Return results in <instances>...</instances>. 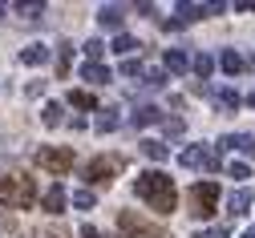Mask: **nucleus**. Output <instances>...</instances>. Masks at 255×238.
I'll return each instance as SVG.
<instances>
[{
    "label": "nucleus",
    "mask_w": 255,
    "mask_h": 238,
    "mask_svg": "<svg viewBox=\"0 0 255 238\" xmlns=\"http://www.w3.org/2000/svg\"><path fill=\"white\" fill-rule=\"evenodd\" d=\"M142 85H146V89H162V85H166V69H146V73H142Z\"/></svg>",
    "instance_id": "27"
},
{
    "label": "nucleus",
    "mask_w": 255,
    "mask_h": 238,
    "mask_svg": "<svg viewBox=\"0 0 255 238\" xmlns=\"http://www.w3.org/2000/svg\"><path fill=\"white\" fill-rule=\"evenodd\" d=\"M37 165L53 178H65L73 169V146H41L37 150Z\"/></svg>",
    "instance_id": "3"
},
{
    "label": "nucleus",
    "mask_w": 255,
    "mask_h": 238,
    "mask_svg": "<svg viewBox=\"0 0 255 238\" xmlns=\"http://www.w3.org/2000/svg\"><path fill=\"white\" fill-rule=\"evenodd\" d=\"M69 202H73L77 210H93V202H98V198H93V190H73Z\"/></svg>",
    "instance_id": "26"
},
{
    "label": "nucleus",
    "mask_w": 255,
    "mask_h": 238,
    "mask_svg": "<svg viewBox=\"0 0 255 238\" xmlns=\"http://www.w3.org/2000/svg\"><path fill=\"white\" fill-rule=\"evenodd\" d=\"M69 73V45H61V77Z\"/></svg>",
    "instance_id": "33"
},
{
    "label": "nucleus",
    "mask_w": 255,
    "mask_h": 238,
    "mask_svg": "<svg viewBox=\"0 0 255 238\" xmlns=\"http://www.w3.org/2000/svg\"><path fill=\"white\" fill-rule=\"evenodd\" d=\"M98 24H102V28H110L114 37H118L122 24H126V8H122V4H102V8H98Z\"/></svg>",
    "instance_id": "10"
},
{
    "label": "nucleus",
    "mask_w": 255,
    "mask_h": 238,
    "mask_svg": "<svg viewBox=\"0 0 255 238\" xmlns=\"http://www.w3.org/2000/svg\"><path fill=\"white\" fill-rule=\"evenodd\" d=\"M162 65H166V73H174V77H178V73H186V69H190V57H186L182 49H166Z\"/></svg>",
    "instance_id": "17"
},
{
    "label": "nucleus",
    "mask_w": 255,
    "mask_h": 238,
    "mask_svg": "<svg viewBox=\"0 0 255 238\" xmlns=\"http://www.w3.org/2000/svg\"><path fill=\"white\" fill-rule=\"evenodd\" d=\"M81 81H89V85H110V81H114V69L102 65V61H85V65H81Z\"/></svg>",
    "instance_id": "12"
},
{
    "label": "nucleus",
    "mask_w": 255,
    "mask_h": 238,
    "mask_svg": "<svg viewBox=\"0 0 255 238\" xmlns=\"http://www.w3.org/2000/svg\"><path fill=\"white\" fill-rule=\"evenodd\" d=\"M251 202H255V194H251L247 186L231 190V194H227V214H231V218H243V214L251 210Z\"/></svg>",
    "instance_id": "11"
},
{
    "label": "nucleus",
    "mask_w": 255,
    "mask_h": 238,
    "mask_svg": "<svg viewBox=\"0 0 255 238\" xmlns=\"http://www.w3.org/2000/svg\"><path fill=\"white\" fill-rule=\"evenodd\" d=\"M235 8L239 12H255V0H235Z\"/></svg>",
    "instance_id": "35"
},
{
    "label": "nucleus",
    "mask_w": 255,
    "mask_h": 238,
    "mask_svg": "<svg viewBox=\"0 0 255 238\" xmlns=\"http://www.w3.org/2000/svg\"><path fill=\"white\" fill-rule=\"evenodd\" d=\"M138 150H142V154H146L150 161H166V158H170V150H166L162 142H154V138H146V142H138Z\"/></svg>",
    "instance_id": "23"
},
{
    "label": "nucleus",
    "mask_w": 255,
    "mask_h": 238,
    "mask_svg": "<svg viewBox=\"0 0 255 238\" xmlns=\"http://www.w3.org/2000/svg\"><path fill=\"white\" fill-rule=\"evenodd\" d=\"M211 97H215V105H219L223 113H231V109H239V105H243L239 89H211Z\"/></svg>",
    "instance_id": "16"
},
{
    "label": "nucleus",
    "mask_w": 255,
    "mask_h": 238,
    "mask_svg": "<svg viewBox=\"0 0 255 238\" xmlns=\"http://www.w3.org/2000/svg\"><path fill=\"white\" fill-rule=\"evenodd\" d=\"M219 69L227 73V77H239V73L247 69V61H243L235 49H223V53H219Z\"/></svg>",
    "instance_id": "14"
},
{
    "label": "nucleus",
    "mask_w": 255,
    "mask_h": 238,
    "mask_svg": "<svg viewBox=\"0 0 255 238\" xmlns=\"http://www.w3.org/2000/svg\"><path fill=\"white\" fill-rule=\"evenodd\" d=\"M215 146L219 150H239L243 158H255V133H223Z\"/></svg>",
    "instance_id": "8"
},
{
    "label": "nucleus",
    "mask_w": 255,
    "mask_h": 238,
    "mask_svg": "<svg viewBox=\"0 0 255 238\" xmlns=\"http://www.w3.org/2000/svg\"><path fill=\"white\" fill-rule=\"evenodd\" d=\"M178 161H182L186 169H219V165H223L219 146H186V150L178 154Z\"/></svg>",
    "instance_id": "5"
},
{
    "label": "nucleus",
    "mask_w": 255,
    "mask_h": 238,
    "mask_svg": "<svg viewBox=\"0 0 255 238\" xmlns=\"http://www.w3.org/2000/svg\"><path fill=\"white\" fill-rule=\"evenodd\" d=\"M24 238H61V234H53V230H28Z\"/></svg>",
    "instance_id": "34"
},
{
    "label": "nucleus",
    "mask_w": 255,
    "mask_h": 238,
    "mask_svg": "<svg viewBox=\"0 0 255 238\" xmlns=\"http://www.w3.org/2000/svg\"><path fill=\"white\" fill-rule=\"evenodd\" d=\"M45 61H49V45H41V41L20 49V65H28V69H37V65H45Z\"/></svg>",
    "instance_id": "13"
},
{
    "label": "nucleus",
    "mask_w": 255,
    "mask_h": 238,
    "mask_svg": "<svg viewBox=\"0 0 255 238\" xmlns=\"http://www.w3.org/2000/svg\"><path fill=\"white\" fill-rule=\"evenodd\" d=\"M110 49H114V53H122V57H130V53H134V49H142V45H138V41L130 37V32H118Z\"/></svg>",
    "instance_id": "25"
},
{
    "label": "nucleus",
    "mask_w": 255,
    "mask_h": 238,
    "mask_svg": "<svg viewBox=\"0 0 255 238\" xmlns=\"http://www.w3.org/2000/svg\"><path fill=\"white\" fill-rule=\"evenodd\" d=\"M0 16H8V4H0Z\"/></svg>",
    "instance_id": "37"
},
{
    "label": "nucleus",
    "mask_w": 255,
    "mask_h": 238,
    "mask_svg": "<svg viewBox=\"0 0 255 238\" xmlns=\"http://www.w3.org/2000/svg\"><path fill=\"white\" fill-rule=\"evenodd\" d=\"M174 12L182 16V24H190V20H203V16H211V12H207V4H186V0H182V4H174Z\"/></svg>",
    "instance_id": "22"
},
{
    "label": "nucleus",
    "mask_w": 255,
    "mask_h": 238,
    "mask_svg": "<svg viewBox=\"0 0 255 238\" xmlns=\"http://www.w3.org/2000/svg\"><path fill=\"white\" fill-rule=\"evenodd\" d=\"M243 238H255V226H247V230H243Z\"/></svg>",
    "instance_id": "36"
},
{
    "label": "nucleus",
    "mask_w": 255,
    "mask_h": 238,
    "mask_svg": "<svg viewBox=\"0 0 255 238\" xmlns=\"http://www.w3.org/2000/svg\"><path fill=\"white\" fill-rule=\"evenodd\" d=\"M81 49H85V57H89V61H102V57H106V45H102V41H85Z\"/></svg>",
    "instance_id": "29"
},
{
    "label": "nucleus",
    "mask_w": 255,
    "mask_h": 238,
    "mask_svg": "<svg viewBox=\"0 0 255 238\" xmlns=\"http://www.w3.org/2000/svg\"><path fill=\"white\" fill-rule=\"evenodd\" d=\"M227 178H235V182L251 178V165H247V161H231V165H227Z\"/></svg>",
    "instance_id": "28"
},
{
    "label": "nucleus",
    "mask_w": 255,
    "mask_h": 238,
    "mask_svg": "<svg viewBox=\"0 0 255 238\" xmlns=\"http://www.w3.org/2000/svg\"><path fill=\"white\" fill-rule=\"evenodd\" d=\"M41 121L49 129H57L61 121H65V105H57V101H45V109H41Z\"/></svg>",
    "instance_id": "21"
},
{
    "label": "nucleus",
    "mask_w": 255,
    "mask_h": 238,
    "mask_svg": "<svg viewBox=\"0 0 255 238\" xmlns=\"http://www.w3.org/2000/svg\"><path fill=\"white\" fill-rule=\"evenodd\" d=\"M0 206L33 210L37 206V182L24 178V174H0Z\"/></svg>",
    "instance_id": "2"
},
{
    "label": "nucleus",
    "mask_w": 255,
    "mask_h": 238,
    "mask_svg": "<svg viewBox=\"0 0 255 238\" xmlns=\"http://www.w3.org/2000/svg\"><path fill=\"white\" fill-rule=\"evenodd\" d=\"M195 238H227V230H219V226H207V230H195Z\"/></svg>",
    "instance_id": "31"
},
{
    "label": "nucleus",
    "mask_w": 255,
    "mask_h": 238,
    "mask_svg": "<svg viewBox=\"0 0 255 238\" xmlns=\"http://www.w3.org/2000/svg\"><path fill=\"white\" fill-rule=\"evenodd\" d=\"M118 226H122L126 238H162V226L142 222V218H134L130 210H122V214H118Z\"/></svg>",
    "instance_id": "6"
},
{
    "label": "nucleus",
    "mask_w": 255,
    "mask_h": 238,
    "mask_svg": "<svg viewBox=\"0 0 255 238\" xmlns=\"http://www.w3.org/2000/svg\"><path fill=\"white\" fill-rule=\"evenodd\" d=\"M134 194L154 214H174V206H178V190H174L170 174H162V169H142L134 178Z\"/></svg>",
    "instance_id": "1"
},
{
    "label": "nucleus",
    "mask_w": 255,
    "mask_h": 238,
    "mask_svg": "<svg viewBox=\"0 0 255 238\" xmlns=\"http://www.w3.org/2000/svg\"><path fill=\"white\" fill-rule=\"evenodd\" d=\"M12 12L20 20H41L45 16V4H37V0H20V4H12Z\"/></svg>",
    "instance_id": "20"
},
{
    "label": "nucleus",
    "mask_w": 255,
    "mask_h": 238,
    "mask_svg": "<svg viewBox=\"0 0 255 238\" xmlns=\"http://www.w3.org/2000/svg\"><path fill=\"white\" fill-rule=\"evenodd\" d=\"M186 202H190V214L203 222V218H211L215 206H219V186H215V182H195L190 194H186Z\"/></svg>",
    "instance_id": "4"
},
{
    "label": "nucleus",
    "mask_w": 255,
    "mask_h": 238,
    "mask_svg": "<svg viewBox=\"0 0 255 238\" xmlns=\"http://www.w3.org/2000/svg\"><path fill=\"white\" fill-rule=\"evenodd\" d=\"M69 105L73 109H98V97H93L89 89H73L69 93Z\"/></svg>",
    "instance_id": "24"
},
{
    "label": "nucleus",
    "mask_w": 255,
    "mask_h": 238,
    "mask_svg": "<svg viewBox=\"0 0 255 238\" xmlns=\"http://www.w3.org/2000/svg\"><path fill=\"white\" fill-rule=\"evenodd\" d=\"M118 73H122V77H138V73H142V61H134V57H126Z\"/></svg>",
    "instance_id": "30"
},
{
    "label": "nucleus",
    "mask_w": 255,
    "mask_h": 238,
    "mask_svg": "<svg viewBox=\"0 0 255 238\" xmlns=\"http://www.w3.org/2000/svg\"><path fill=\"white\" fill-rule=\"evenodd\" d=\"M190 69H195V77L207 85V81H211V73H215V57H211V53H199L195 61H190Z\"/></svg>",
    "instance_id": "19"
},
{
    "label": "nucleus",
    "mask_w": 255,
    "mask_h": 238,
    "mask_svg": "<svg viewBox=\"0 0 255 238\" xmlns=\"http://www.w3.org/2000/svg\"><path fill=\"white\" fill-rule=\"evenodd\" d=\"M158 121H162V109H154V105H138L130 113V125L134 129H146V125H158Z\"/></svg>",
    "instance_id": "15"
},
{
    "label": "nucleus",
    "mask_w": 255,
    "mask_h": 238,
    "mask_svg": "<svg viewBox=\"0 0 255 238\" xmlns=\"http://www.w3.org/2000/svg\"><path fill=\"white\" fill-rule=\"evenodd\" d=\"M118 158H93L89 165H85V178L93 182V186H110L114 182V174H118Z\"/></svg>",
    "instance_id": "7"
},
{
    "label": "nucleus",
    "mask_w": 255,
    "mask_h": 238,
    "mask_svg": "<svg viewBox=\"0 0 255 238\" xmlns=\"http://www.w3.org/2000/svg\"><path fill=\"white\" fill-rule=\"evenodd\" d=\"M81 238H106V234H102L98 226H89V222H85V226H81Z\"/></svg>",
    "instance_id": "32"
},
{
    "label": "nucleus",
    "mask_w": 255,
    "mask_h": 238,
    "mask_svg": "<svg viewBox=\"0 0 255 238\" xmlns=\"http://www.w3.org/2000/svg\"><path fill=\"white\" fill-rule=\"evenodd\" d=\"M118 125H122L118 109H98V117H93V129H98V133H114Z\"/></svg>",
    "instance_id": "18"
},
{
    "label": "nucleus",
    "mask_w": 255,
    "mask_h": 238,
    "mask_svg": "<svg viewBox=\"0 0 255 238\" xmlns=\"http://www.w3.org/2000/svg\"><path fill=\"white\" fill-rule=\"evenodd\" d=\"M65 206H69V194H65V186H61V182H53V186L41 194V210H45V214H61Z\"/></svg>",
    "instance_id": "9"
}]
</instances>
